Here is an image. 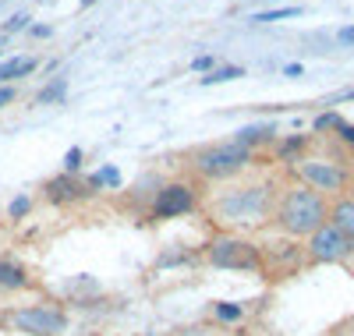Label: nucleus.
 I'll list each match as a JSON object with an SVG mask.
<instances>
[{
	"instance_id": "1a4fd4ad",
	"label": "nucleus",
	"mask_w": 354,
	"mask_h": 336,
	"mask_svg": "<svg viewBox=\"0 0 354 336\" xmlns=\"http://www.w3.org/2000/svg\"><path fill=\"white\" fill-rule=\"evenodd\" d=\"M85 195H88V185L85 180H75V174L53 177L46 185V198L50 202H75V198H85Z\"/></svg>"
},
{
	"instance_id": "dca6fc26",
	"label": "nucleus",
	"mask_w": 354,
	"mask_h": 336,
	"mask_svg": "<svg viewBox=\"0 0 354 336\" xmlns=\"http://www.w3.org/2000/svg\"><path fill=\"white\" fill-rule=\"evenodd\" d=\"M216 319H223V322H234V319H241V304L220 301V304H216Z\"/></svg>"
},
{
	"instance_id": "6e6552de",
	"label": "nucleus",
	"mask_w": 354,
	"mask_h": 336,
	"mask_svg": "<svg viewBox=\"0 0 354 336\" xmlns=\"http://www.w3.org/2000/svg\"><path fill=\"white\" fill-rule=\"evenodd\" d=\"M195 209V195L188 185H167L156 192V202H153V216L156 220H174V216H185V212Z\"/></svg>"
},
{
	"instance_id": "f3484780",
	"label": "nucleus",
	"mask_w": 354,
	"mask_h": 336,
	"mask_svg": "<svg viewBox=\"0 0 354 336\" xmlns=\"http://www.w3.org/2000/svg\"><path fill=\"white\" fill-rule=\"evenodd\" d=\"M64 96V82H53L50 88H43V93L36 96V103H53V100H61Z\"/></svg>"
},
{
	"instance_id": "f8f14e48",
	"label": "nucleus",
	"mask_w": 354,
	"mask_h": 336,
	"mask_svg": "<svg viewBox=\"0 0 354 336\" xmlns=\"http://www.w3.org/2000/svg\"><path fill=\"white\" fill-rule=\"evenodd\" d=\"M28 71H36V60H32V57H15V60H4V64H0V85L11 82V78H21V75H28Z\"/></svg>"
},
{
	"instance_id": "aec40b11",
	"label": "nucleus",
	"mask_w": 354,
	"mask_h": 336,
	"mask_svg": "<svg viewBox=\"0 0 354 336\" xmlns=\"http://www.w3.org/2000/svg\"><path fill=\"white\" fill-rule=\"evenodd\" d=\"M78 163H82V149H71V152H68V160H64V174H75Z\"/></svg>"
},
{
	"instance_id": "2eb2a0df",
	"label": "nucleus",
	"mask_w": 354,
	"mask_h": 336,
	"mask_svg": "<svg viewBox=\"0 0 354 336\" xmlns=\"http://www.w3.org/2000/svg\"><path fill=\"white\" fill-rule=\"evenodd\" d=\"M294 15H301V8H277V11H262V15H255V21H280V18H294Z\"/></svg>"
},
{
	"instance_id": "9b49d317",
	"label": "nucleus",
	"mask_w": 354,
	"mask_h": 336,
	"mask_svg": "<svg viewBox=\"0 0 354 336\" xmlns=\"http://www.w3.org/2000/svg\"><path fill=\"white\" fill-rule=\"evenodd\" d=\"M326 223H333L337 230H344L347 237H354V198H337Z\"/></svg>"
},
{
	"instance_id": "6ab92c4d",
	"label": "nucleus",
	"mask_w": 354,
	"mask_h": 336,
	"mask_svg": "<svg viewBox=\"0 0 354 336\" xmlns=\"http://www.w3.org/2000/svg\"><path fill=\"white\" fill-rule=\"evenodd\" d=\"M344 120L337 117V113H322V117H315V131H326V128H340Z\"/></svg>"
},
{
	"instance_id": "b1692460",
	"label": "nucleus",
	"mask_w": 354,
	"mask_h": 336,
	"mask_svg": "<svg viewBox=\"0 0 354 336\" xmlns=\"http://www.w3.org/2000/svg\"><path fill=\"white\" fill-rule=\"evenodd\" d=\"M337 131H340V138H344V142H354V128H351V124H340Z\"/></svg>"
},
{
	"instance_id": "ddd939ff",
	"label": "nucleus",
	"mask_w": 354,
	"mask_h": 336,
	"mask_svg": "<svg viewBox=\"0 0 354 336\" xmlns=\"http://www.w3.org/2000/svg\"><path fill=\"white\" fill-rule=\"evenodd\" d=\"M266 138H273V128L270 124H262V128H245L238 138H234V142H238V145H245V149H252L255 142H266Z\"/></svg>"
},
{
	"instance_id": "bb28decb",
	"label": "nucleus",
	"mask_w": 354,
	"mask_h": 336,
	"mask_svg": "<svg viewBox=\"0 0 354 336\" xmlns=\"http://www.w3.org/2000/svg\"><path fill=\"white\" fill-rule=\"evenodd\" d=\"M351 336H354V333H351Z\"/></svg>"
},
{
	"instance_id": "a211bd4d",
	"label": "nucleus",
	"mask_w": 354,
	"mask_h": 336,
	"mask_svg": "<svg viewBox=\"0 0 354 336\" xmlns=\"http://www.w3.org/2000/svg\"><path fill=\"white\" fill-rule=\"evenodd\" d=\"M28 209H32V198H28V195H18V198L11 202V220H21Z\"/></svg>"
},
{
	"instance_id": "39448f33",
	"label": "nucleus",
	"mask_w": 354,
	"mask_h": 336,
	"mask_svg": "<svg viewBox=\"0 0 354 336\" xmlns=\"http://www.w3.org/2000/svg\"><path fill=\"white\" fill-rule=\"evenodd\" d=\"M209 262L216 269H238V272H259L262 269V255H259L255 244L245 241V237H230V234H223L209 244Z\"/></svg>"
},
{
	"instance_id": "20e7f679",
	"label": "nucleus",
	"mask_w": 354,
	"mask_h": 336,
	"mask_svg": "<svg viewBox=\"0 0 354 336\" xmlns=\"http://www.w3.org/2000/svg\"><path fill=\"white\" fill-rule=\"evenodd\" d=\"M4 322L25 336H61L68 329V315L53 304H18L4 312Z\"/></svg>"
},
{
	"instance_id": "7ed1b4c3",
	"label": "nucleus",
	"mask_w": 354,
	"mask_h": 336,
	"mask_svg": "<svg viewBox=\"0 0 354 336\" xmlns=\"http://www.w3.org/2000/svg\"><path fill=\"white\" fill-rule=\"evenodd\" d=\"M248 160H252V149L238 142H220L195 152V170L209 180H227V177H238L248 167Z\"/></svg>"
},
{
	"instance_id": "f257e3e1",
	"label": "nucleus",
	"mask_w": 354,
	"mask_h": 336,
	"mask_svg": "<svg viewBox=\"0 0 354 336\" xmlns=\"http://www.w3.org/2000/svg\"><path fill=\"white\" fill-rule=\"evenodd\" d=\"M277 192L270 180H248V185L220 188L209 202V216L223 227H259L273 216Z\"/></svg>"
},
{
	"instance_id": "412c9836",
	"label": "nucleus",
	"mask_w": 354,
	"mask_h": 336,
	"mask_svg": "<svg viewBox=\"0 0 354 336\" xmlns=\"http://www.w3.org/2000/svg\"><path fill=\"white\" fill-rule=\"evenodd\" d=\"M25 21H28V18H25V15H15V18H11V21H8V28H4V32H0V39H8V36H11V32H18V28H21V25H25Z\"/></svg>"
},
{
	"instance_id": "4be33fe9",
	"label": "nucleus",
	"mask_w": 354,
	"mask_h": 336,
	"mask_svg": "<svg viewBox=\"0 0 354 336\" xmlns=\"http://www.w3.org/2000/svg\"><path fill=\"white\" fill-rule=\"evenodd\" d=\"M192 68H195V71H209V68H213V57H195Z\"/></svg>"
},
{
	"instance_id": "423d86ee",
	"label": "nucleus",
	"mask_w": 354,
	"mask_h": 336,
	"mask_svg": "<svg viewBox=\"0 0 354 336\" xmlns=\"http://www.w3.org/2000/svg\"><path fill=\"white\" fill-rule=\"evenodd\" d=\"M298 177L305 180V188L312 192H326V195H337L347 188V170L340 163H330V160H298Z\"/></svg>"
},
{
	"instance_id": "393cba45",
	"label": "nucleus",
	"mask_w": 354,
	"mask_h": 336,
	"mask_svg": "<svg viewBox=\"0 0 354 336\" xmlns=\"http://www.w3.org/2000/svg\"><path fill=\"white\" fill-rule=\"evenodd\" d=\"M340 43H354V25L340 28Z\"/></svg>"
},
{
	"instance_id": "9d476101",
	"label": "nucleus",
	"mask_w": 354,
	"mask_h": 336,
	"mask_svg": "<svg viewBox=\"0 0 354 336\" xmlns=\"http://www.w3.org/2000/svg\"><path fill=\"white\" fill-rule=\"evenodd\" d=\"M28 283V272L18 265V262H11V259H0V290H25Z\"/></svg>"
},
{
	"instance_id": "f03ea898",
	"label": "nucleus",
	"mask_w": 354,
	"mask_h": 336,
	"mask_svg": "<svg viewBox=\"0 0 354 336\" xmlns=\"http://www.w3.org/2000/svg\"><path fill=\"white\" fill-rule=\"evenodd\" d=\"M326 216H330L326 198L312 188H305V185H290L277 198V209H273L277 227L290 237H312L322 223H326Z\"/></svg>"
},
{
	"instance_id": "a878e982",
	"label": "nucleus",
	"mask_w": 354,
	"mask_h": 336,
	"mask_svg": "<svg viewBox=\"0 0 354 336\" xmlns=\"http://www.w3.org/2000/svg\"><path fill=\"white\" fill-rule=\"evenodd\" d=\"M82 4H85V8H88V4H96V0H82Z\"/></svg>"
},
{
	"instance_id": "0eeeda50",
	"label": "nucleus",
	"mask_w": 354,
	"mask_h": 336,
	"mask_svg": "<svg viewBox=\"0 0 354 336\" xmlns=\"http://www.w3.org/2000/svg\"><path fill=\"white\" fill-rule=\"evenodd\" d=\"M351 252H354V237H347L333 223H322L308 237V259L312 262H344Z\"/></svg>"
},
{
	"instance_id": "5701e85b",
	"label": "nucleus",
	"mask_w": 354,
	"mask_h": 336,
	"mask_svg": "<svg viewBox=\"0 0 354 336\" xmlns=\"http://www.w3.org/2000/svg\"><path fill=\"white\" fill-rule=\"evenodd\" d=\"M11 100H15V88L11 85H0V106H8Z\"/></svg>"
},
{
	"instance_id": "4468645a",
	"label": "nucleus",
	"mask_w": 354,
	"mask_h": 336,
	"mask_svg": "<svg viewBox=\"0 0 354 336\" xmlns=\"http://www.w3.org/2000/svg\"><path fill=\"white\" fill-rule=\"evenodd\" d=\"M230 78H241V68H220V71H209L202 78V85H216V82H230Z\"/></svg>"
}]
</instances>
